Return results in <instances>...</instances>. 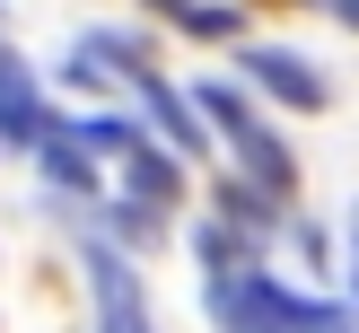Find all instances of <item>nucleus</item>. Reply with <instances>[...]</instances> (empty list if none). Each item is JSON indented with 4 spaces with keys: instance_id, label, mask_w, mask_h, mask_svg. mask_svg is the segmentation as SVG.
<instances>
[{
    "instance_id": "nucleus-8",
    "label": "nucleus",
    "mask_w": 359,
    "mask_h": 333,
    "mask_svg": "<svg viewBox=\"0 0 359 333\" xmlns=\"http://www.w3.org/2000/svg\"><path fill=\"white\" fill-rule=\"evenodd\" d=\"M123 158H132V193H140V202H158V210H167L175 193H184V175H175V158L140 149V140H132V149H123Z\"/></svg>"
},
{
    "instance_id": "nucleus-1",
    "label": "nucleus",
    "mask_w": 359,
    "mask_h": 333,
    "mask_svg": "<svg viewBox=\"0 0 359 333\" xmlns=\"http://www.w3.org/2000/svg\"><path fill=\"white\" fill-rule=\"evenodd\" d=\"M210 315H219V333H359L333 298H298L280 290V280L263 272H210Z\"/></svg>"
},
{
    "instance_id": "nucleus-10",
    "label": "nucleus",
    "mask_w": 359,
    "mask_h": 333,
    "mask_svg": "<svg viewBox=\"0 0 359 333\" xmlns=\"http://www.w3.org/2000/svg\"><path fill=\"white\" fill-rule=\"evenodd\" d=\"M202 263H210V272H237V263H245V237H237L228 219H210V228H202Z\"/></svg>"
},
{
    "instance_id": "nucleus-7",
    "label": "nucleus",
    "mask_w": 359,
    "mask_h": 333,
    "mask_svg": "<svg viewBox=\"0 0 359 333\" xmlns=\"http://www.w3.org/2000/svg\"><path fill=\"white\" fill-rule=\"evenodd\" d=\"M228 140L245 149V167H255V184H263V193H290V175H298V167H290V149H280V140L263 132V123H237Z\"/></svg>"
},
{
    "instance_id": "nucleus-4",
    "label": "nucleus",
    "mask_w": 359,
    "mask_h": 333,
    "mask_svg": "<svg viewBox=\"0 0 359 333\" xmlns=\"http://www.w3.org/2000/svg\"><path fill=\"white\" fill-rule=\"evenodd\" d=\"M0 132H9V140H35V132H44V97H35V70L18 62L9 44H0Z\"/></svg>"
},
{
    "instance_id": "nucleus-13",
    "label": "nucleus",
    "mask_w": 359,
    "mask_h": 333,
    "mask_svg": "<svg viewBox=\"0 0 359 333\" xmlns=\"http://www.w3.org/2000/svg\"><path fill=\"white\" fill-rule=\"evenodd\" d=\"M351 254H359V210H351Z\"/></svg>"
},
{
    "instance_id": "nucleus-12",
    "label": "nucleus",
    "mask_w": 359,
    "mask_h": 333,
    "mask_svg": "<svg viewBox=\"0 0 359 333\" xmlns=\"http://www.w3.org/2000/svg\"><path fill=\"white\" fill-rule=\"evenodd\" d=\"M333 18H342V27H359V0H333Z\"/></svg>"
},
{
    "instance_id": "nucleus-3",
    "label": "nucleus",
    "mask_w": 359,
    "mask_h": 333,
    "mask_svg": "<svg viewBox=\"0 0 359 333\" xmlns=\"http://www.w3.org/2000/svg\"><path fill=\"white\" fill-rule=\"evenodd\" d=\"M88 280H97V298H105V333H149L140 325V280L123 272V254L88 245Z\"/></svg>"
},
{
    "instance_id": "nucleus-5",
    "label": "nucleus",
    "mask_w": 359,
    "mask_h": 333,
    "mask_svg": "<svg viewBox=\"0 0 359 333\" xmlns=\"http://www.w3.org/2000/svg\"><path fill=\"white\" fill-rule=\"evenodd\" d=\"M35 158H44V175H53L62 193H97V167H88V140H79V132L44 123V132H35Z\"/></svg>"
},
{
    "instance_id": "nucleus-2",
    "label": "nucleus",
    "mask_w": 359,
    "mask_h": 333,
    "mask_svg": "<svg viewBox=\"0 0 359 333\" xmlns=\"http://www.w3.org/2000/svg\"><path fill=\"white\" fill-rule=\"evenodd\" d=\"M245 79H263L280 105H298V114H316V105H325L316 62H298V53H280V44H255V53H245Z\"/></svg>"
},
{
    "instance_id": "nucleus-6",
    "label": "nucleus",
    "mask_w": 359,
    "mask_h": 333,
    "mask_svg": "<svg viewBox=\"0 0 359 333\" xmlns=\"http://www.w3.org/2000/svg\"><path fill=\"white\" fill-rule=\"evenodd\" d=\"M140 105H149V123L167 132V149H175V158H202V123H193V114H184V97H175V88H158L149 70H140Z\"/></svg>"
},
{
    "instance_id": "nucleus-11",
    "label": "nucleus",
    "mask_w": 359,
    "mask_h": 333,
    "mask_svg": "<svg viewBox=\"0 0 359 333\" xmlns=\"http://www.w3.org/2000/svg\"><path fill=\"white\" fill-rule=\"evenodd\" d=\"M79 140H88V149H132V123H114V114H88V123H79Z\"/></svg>"
},
{
    "instance_id": "nucleus-9",
    "label": "nucleus",
    "mask_w": 359,
    "mask_h": 333,
    "mask_svg": "<svg viewBox=\"0 0 359 333\" xmlns=\"http://www.w3.org/2000/svg\"><path fill=\"white\" fill-rule=\"evenodd\" d=\"M158 9H167L184 35H237V27H245V18H237V9H219V0H158Z\"/></svg>"
}]
</instances>
